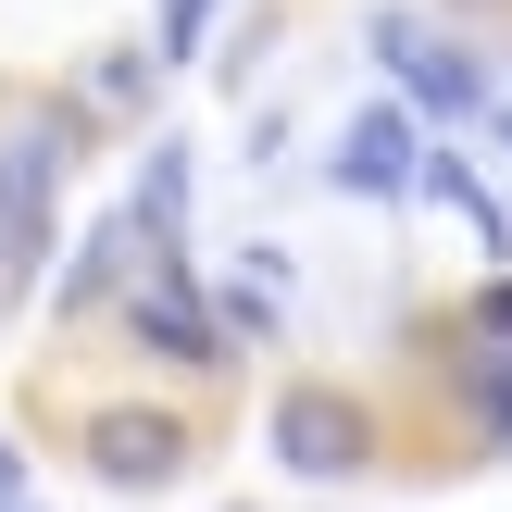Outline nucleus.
<instances>
[{
  "instance_id": "obj_1",
  "label": "nucleus",
  "mask_w": 512,
  "mask_h": 512,
  "mask_svg": "<svg viewBox=\"0 0 512 512\" xmlns=\"http://www.w3.org/2000/svg\"><path fill=\"white\" fill-rule=\"evenodd\" d=\"M138 338L163 350V363H225V313L188 288L175 250H150V275H138Z\"/></svg>"
},
{
  "instance_id": "obj_2",
  "label": "nucleus",
  "mask_w": 512,
  "mask_h": 512,
  "mask_svg": "<svg viewBox=\"0 0 512 512\" xmlns=\"http://www.w3.org/2000/svg\"><path fill=\"white\" fill-rule=\"evenodd\" d=\"M375 63H388L400 88L425 100V113H475V100H488V75H475L463 50H450V38H425V25H400V13H375Z\"/></svg>"
},
{
  "instance_id": "obj_3",
  "label": "nucleus",
  "mask_w": 512,
  "mask_h": 512,
  "mask_svg": "<svg viewBox=\"0 0 512 512\" xmlns=\"http://www.w3.org/2000/svg\"><path fill=\"white\" fill-rule=\"evenodd\" d=\"M263 438H275V463H288V475H338V463H363V413H350L338 388H288Z\"/></svg>"
},
{
  "instance_id": "obj_4",
  "label": "nucleus",
  "mask_w": 512,
  "mask_h": 512,
  "mask_svg": "<svg viewBox=\"0 0 512 512\" xmlns=\"http://www.w3.org/2000/svg\"><path fill=\"white\" fill-rule=\"evenodd\" d=\"M88 463L113 475V488H175V475H188V425H175V413H100L88 425Z\"/></svg>"
},
{
  "instance_id": "obj_5",
  "label": "nucleus",
  "mask_w": 512,
  "mask_h": 512,
  "mask_svg": "<svg viewBox=\"0 0 512 512\" xmlns=\"http://www.w3.org/2000/svg\"><path fill=\"white\" fill-rule=\"evenodd\" d=\"M338 188H363V200H388V188H413L425 175V150H413V113L400 100H375V113H350V138H338Z\"/></svg>"
},
{
  "instance_id": "obj_6",
  "label": "nucleus",
  "mask_w": 512,
  "mask_h": 512,
  "mask_svg": "<svg viewBox=\"0 0 512 512\" xmlns=\"http://www.w3.org/2000/svg\"><path fill=\"white\" fill-rule=\"evenodd\" d=\"M138 225L150 250H175V225H188V138H150V175H138Z\"/></svg>"
},
{
  "instance_id": "obj_7",
  "label": "nucleus",
  "mask_w": 512,
  "mask_h": 512,
  "mask_svg": "<svg viewBox=\"0 0 512 512\" xmlns=\"http://www.w3.org/2000/svg\"><path fill=\"white\" fill-rule=\"evenodd\" d=\"M413 188H425V200H450V213H463V225H475V238H488V250H512V225H500V200L475 188V175L450 163V150H425V175H413Z\"/></svg>"
},
{
  "instance_id": "obj_8",
  "label": "nucleus",
  "mask_w": 512,
  "mask_h": 512,
  "mask_svg": "<svg viewBox=\"0 0 512 512\" xmlns=\"http://www.w3.org/2000/svg\"><path fill=\"white\" fill-rule=\"evenodd\" d=\"M200 38H213V0H163V63H200Z\"/></svg>"
},
{
  "instance_id": "obj_9",
  "label": "nucleus",
  "mask_w": 512,
  "mask_h": 512,
  "mask_svg": "<svg viewBox=\"0 0 512 512\" xmlns=\"http://www.w3.org/2000/svg\"><path fill=\"white\" fill-rule=\"evenodd\" d=\"M213 313H225V338H263V325H275V288H250V275H238Z\"/></svg>"
},
{
  "instance_id": "obj_10",
  "label": "nucleus",
  "mask_w": 512,
  "mask_h": 512,
  "mask_svg": "<svg viewBox=\"0 0 512 512\" xmlns=\"http://www.w3.org/2000/svg\"><path fill=\"white\" fill-rule=\"evenodd\" d=\"M463 325H475L488 350H512V275H488V288H475V313H463Z\"/></svg>"
},
{
  "instance_id": "obj_11",
  "label": "nucleus",
  "mask_w": 512,
  "mask_h": 512,
  "mask_svg": "<svg viewBox=\"0 0 512 512\" xmlns=\"http://www.w3.org/2000/svg\"><path fill=\"white\" fill-rule=\"evenodd\" d=\"M488 425H500V438H512V363L488 375Z\"/></svg>"
},
{
  "instance_id": "obj_12",
  "label": "nucleus",
  "mask_w": 512,
  "mask_h": 512,
  "mask_svg": "<svg viewBox=\"0 0 512 512\" xmlns=\"http://www.w3.org/2000/svg\"><path fill=\"white\" fill-rule=\"evenodd\" d=\"M500 150H512V100H500Z\"/></svg>"
},
{
  "instance_id": "obj_13",
  "label": "nucleus",
  "mask_w": 512,
  "mask_h": 512,
  "mask_svg": "<svg viewBox=\"0 0 512 512\" xmlns=\"http://www.w3.org/2000/svg\"><path fill=\"white\" fill-rule=\"evenodd\" d=\"M0 500H13V463H0Z\"/></svg>"
}]
</instances>
